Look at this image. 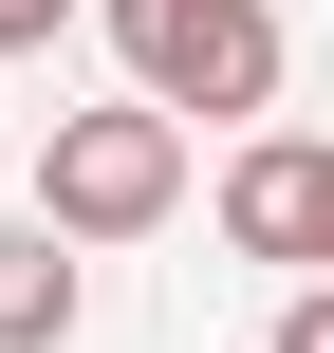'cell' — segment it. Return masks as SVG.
Returning a JSON list of instances; mask_svg holds the SVG:
<instances>
[{
    "label": "cell",
    "instance_id": "obj_2",
    "mask_svg": "<svg viewBox=\"0 0 334 353\" xmlns=\"http://www.w3.org/2000/svg\"><path fill=\"white\" fill-rule=\"evenodd\" d=\"M167 205H186V112L112 93V112H56V130H37V223H74V242H149Z\"/></svg>",
    "mask_w": 334,
    "mask_h": 353
},
{
    "label": "cell",
    "instance_id": "obj_1",
    "mask_svg": "<svg viewBox=\"0 0 334 353\" xmlns=\"http://www.w3.org/2000/svg\"><path fill=\"white\" fill-rule=\"evenodd\" d=\"M112 56H130L149 112H186V130H260L298 37H279V0H112Z\"/></svg>",
    "mask_w": 334,
    "mask_h": 353
},
{
    "label": "cell",
    "instance_id": "obj_3",
    "mask_svg": "<svg viewBox=\"0 0 334 353\" xmlns=\"http://www.w3.org/2000/svg\"><path fill=\"white\" fill-rule=\"evenodd\" d=\"M223 242L334 279V149H316V130H242V149H223Z\"/></svg>",
    "mask_w": 334,
    "mask_h": 353
},
{
    "label": "cell",
    "instance_id": "obj_5",
    "mask_svg": "<svg viewBox=\"0 0 334 353\" xmlns=\"http://www.w3.org/2000/svg\"><path fill=\"white\" fill-rule=\"evenodd\" d=\"M260 353H334V279H298V298H279V335Z\"/></svg>",
    "mask_w": 334,
    "mask_h": 353
},
{
    "label": "cell",
    "instance_id": "obj_4",
    "mask_svg": "<svg viewBox=\"0 0 334 353\" xmlns=\"http://www.w3.org/2000/svg\"><path fill=\"white\" fill-rule=\"evenodd\" d=\"M74 316H93V242L74 223H0V353H74Z\"/></svg>",
    "mask_w": 334,
    "mask_h": 353
},
{
    "label": "cell",
    "instance_id": "obj_6",
    "mask_svg": "<svg viewBox=\"0 0 334 353\" xmlns=\"http://www.w3.org/2000/svg\"><path fill=\"white\" fill-rule=\"evenodd\" d=\"M74 37V0H0V56H56Z\"/></svg>",
    "mask_w": 334,
    "mask_h": 353
}]
</instances>
